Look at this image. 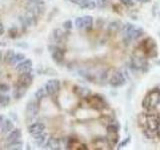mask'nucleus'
Masks as SVG:
<instances>
[{
	"label": "nucleus",
	"mask_w": 160,
	"mask_h": 150,
	"mask_svg": "<svg viewBox=\"0 0 160 150\" xmlns=\"http://www.w3.org/2000/svg\"><path fill=\"white\" fill-rule=\"evenodd\" d=\"M75 28L86 38L87 47L86 56L71 67L94 83L120 86L130 72L144 71L157 55L155 41L130 25L80 17Z\"/></svg>",
	"instance_id": "f257e3e1"
},
{
	"label": "nucleus",
	"mask_w": 160,
	"mask_h": 150,
	"mask_svg": "<svg viewBox=\"0 0 160 150\" xmlns=\"http://www.w3.org/2000/svg\"><path fill=\"white\" fill-rule=\"evenodd\" d=\"M139 125L148 139L160 143V85L145 95L139 114Z\"/></svg>",
	"instance_id": "f03ea898"
},
{
	"label": "nucleus",
	"mask_w": 160,
	"mask_h": 150,
	"mask_svg": "<svg viewBox=\"0 0 160 150\" xmlns=\"http://www.w3.org/2000/svg\"><path fill=\"white\" fill-rule=\"evenodd\" d=\"M83 9H104L119 15L130 14L150 0H70Z\"/></svg>",
	"instance_id": "7ed1b4c3"
},
{
	"label": "nucleus",
	"mask_w": 160,
	"mask_h": 150,
	"mask_svg": "<svg viewBox=\"0 0 160 150\" xmlns=\"http://www.w3.org/2000/svg\"><path fill=\"white\" fill-rule=\"evenodd\" d=\"M40 110V104L39 101H29L26 105V117L27 119H32L36 117Z\"/></svg>",
	"instance_id": "20e7f679"
},
{
	"label": "nucleus",
	"mask_w": 160,
	"mask_h": 150,
	"mask_svg": "<svg viewBox=\"0 0 160 150\" xmlns=\"http://www.w3.org/2000/svg\"><path fill=\"white\" fill-rule=\"evenodd\" d=\"M32 82H33V75L31 74V72H27L19 75L17 84L21 85V86L25 88H28L32 84Z\"/></svg>",
	"instance_id": "39448f33"
},
{
	"label": "nucleus",
	"mask_w": 160,
	"mask_h": 150,
	"mask_svg": "<svg viewBox=\"0 0 160 150\" xmlns=\"http://www.w3.org/2000/svg\"><path fill=\"white\" fill-rule=\"evenodd\" d=\"M31 70H32V61L29 59H24L23 61L18 63V65L16 66V71L19 74L31 72Z\"/></svg>",
	"instance_id": "423d86ee"
},
{
	"label": "nucleus",
	"mask_w": 160,
	"mask_h": 150,
	"mask_svg": "<svg viewBox=\"0 0 160 150\" xmlns=\"http://www.w3.org/2000/svg\"><path fill=\"white\" fill-rule=\"evenodd\" d=\"M45 129H46V126L43 122H35L28 126V132L31 135H36L44 132Z\"/></svg>",
	"instance_id": "0eeeda50"
},
{
	"label": "nucleus",
	"mask_w": 160,
	"mask_h": 150,
	"mask_svg": "<svg viewBox=\"0 0 160 150\" xmlns=\"http://www.w3.org/2000/svg\"><path fill=\"white\" fill-rule=\"evenodd\" d=\"M20 137H21V130L20 129H13L8 133L7 137H6V141L11 142V141H14V140H18Z\"/></svg>",
	"instance_id": "6e6552de"
},
{
	"label": "nucleus",
	"mask_w": 160,
	"mask_h": 150,
	"mask_svg": "<svg viewBox=\"0 0 160 150\" xmlns=\"http://www.w3.org/2000/svg\"><path fill=\"white\" fill-rule=\"evenodd\" d=\"M26 89L27 88H25V87L21 86V85L17 84V86H15L14 91H13L14 98L15 99H21L25 95V93H26Z\"/></svg>",
	"instance_id": "1a4fd4ad"
},
{
	"label": "nucleus",
	"mask_w": 160,
	"mask_h": 150,
	"mask_svg": "<svg viewBox=\"0 0 160 150\" xmlns=\"http://www.w3.org/2000/svg\"><path fill=\"white\" fill-rule=\"evenodd\" d=\"M14 128V124L13 122L11 121V120H9V119H6L4 121L3 125H2V127H1V133L2 134H6V133H9L11 130H13Z\"/></svg>",
	"instance_id": "9d476101"
},
{
	"label": "nucleus",
	"mask_w": 160,
	"mask_h": 150,
	"mask_svg": "<svg viewBox=\"0 0 160 150\" xmlns=\"http://www.w3.org/2000/svg\"><path fill=\"white\" fill-rule=\"evenodd\" d=\"M23 146V142L21 140H14V141L11 142H7L6 144V148L7 149H12V150H19L21 149Z\"/></svg>",
	"instance_id": "9b49d317"
},
{
	"label": "nucleus",
	"mask_w": 160,
	"mask_h": 150,
	"mask_svg": "<svg viewBox=\"0 0 160 150\" xmlns=\"http://www.w3.org/2000/svg\"><path fill=\"white\" fill-rule=\"evenodd\" d=\"M14 55H15V52L13 51L12 49L7 50V51L5 52L4 56H3V61H4L5 63H11L12 59H13V57H14Z\"/></svg>",
	"instance_id": "f8f14e48"
},
{
	"label": "nucleus",
	"mask_w": 160,
	"mask_h": 150,
	"mask_svg": "<svg viewBox=\"0 0 160 150\" xmlns=\"http://www.w3.org/2000/svg\"><path fill=\"white\" fill-rule=\"evenodd\" d=\"M47 95V92L46 90H45V88H39L36 92H35V98H36V100H38V101H41V100H43L45 97H46Z\"/></svg>",
	"instance_id": "ddd939ff"
},
{
	"label": "nucleus",
	"mask_w": 160,
	"mask_h": 150,
	"mask_svg": "<svg viewBox=\"0 0 160 150\" xmlns=\"http://www.w3.org/2000/svg\"><path fill=\"white\" fill-rule=\"evenodd\" d=\"M26 58V56L23 54V53H15L14 57L12 59L11 61V64H16V63H20L21 61H23V60Z\"/></svg>",
	"instance_id": "4468645a"
},
{
	"label": "nucleus",
	"mask_w": 160,
	"mask_h": 150,
	"mask_svg": "<svg viewBox=\"0 0 160 150\" xmlns=\"http://www.w3.org/2000/svg\"><path fill=\"white\" fill-rule=\"evenodd\" d=\"M9 103H10V97L7 96V95H3L0 93V105L2 107H6Z\"/></svg>",
	"instance_id": "2eb2a0df"
},
{
	"label": "nucleus",
	"mask_w": 160,
	"mask_h": 150,
	"mask_svg": "<svg viewBox=\"0 0 160 150\" xmlns=\"http://www.w3.org/2000/svg\"><path fill=\"white\" fill-rule=\"evenodd\" d=\"M9 33H10V37H16V34H17V28L16 27H12L11 29L9 30Z\"/></svg>",
	"instance_id": "dca6fc26"
},
{
	"label": "nucleus",
	"mask_w": 160,
	"mask_h": 150,
	"mask_svg": "<svg viewBox=\"0 0 160 150\" xmlns=\"http://www.w3.org/2000/svg\"><path fill=\"white\" fill-rule=\"evenodd\" d=\"M9 90V86L7 84H4V83H2V84H0V91H2V92H7Z\"/></svg>",
	"instance_id": "f3484780"
},
{
	"label": "nucleus",
	"mask_w": 160,
	"mask_h": 150,
	"mask_svg": "<svg viewBox=\"0 0 160 150\" xmlns=\"http://www.w3.org/2000/svg\"><path fill=\"white\" fill-rule=\"evenodd\" d=\"M4 32H5V28L3 26V24L0 23V36H1V35H3Z\"/></svg>",
	"instance_id": "a211bd4d"
},
{
	"label": "nucleus",
	"mask_w": 160,
	"mask_h": 150,
	"mask_svg": "<svg viewBox=\"0 0 160 150\" xmlns=\"http://www.w3.org/2000/svg\"><path fill=\"white\" fill-rule=\"evenodd\" d=\"M4 121H5L4 116H3V115H0V129H1V127H2V125H3Z\"/></svg>",
	"instance_id": "6ab92c4d"
},
{
	"label": "nucleus",
	"mask_w": 160,
	"mask_h": 150,
	"mask_svg": "<svg viewBox=\"0 0 160 150\" xmlns=\"http://www.w3.org/2000/svg\"><path fill=\"white\" fill-rule=\"evenodd\" d=\"M2 59H3V54H2V51H1V50H0V61H1Z\"/></svg>",
	"instance_id": "aec40b11"
}]
</instances>
